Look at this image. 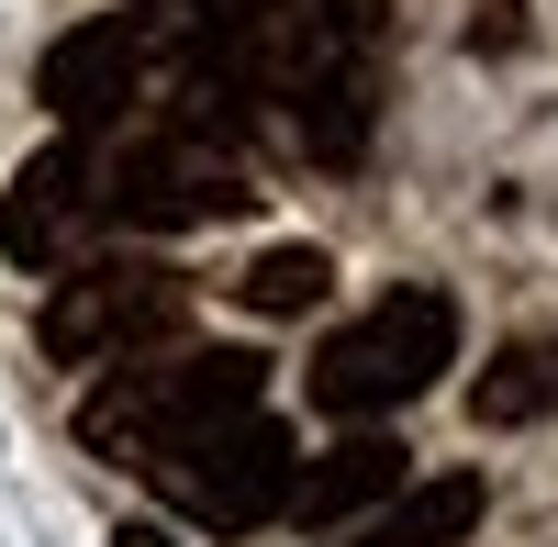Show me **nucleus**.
Wrapping results in <instances>:
<instances>
[{
    "label": "nucleus",
    "instance_id": "f257e3e1",
    "mask_svg": "<svg viewBox=\"0 0 558 547\" xmlns=\"http://www.w3.org/2000/svg\"><path fill=\"white\" fill-rule=\"evenodd\" d=\"M391 12L380 0H268V101L313 168H357L380 134Z\"/></svg>",
    "mask_w": 558,
    "mask_h": 547
},
{
    "label": "nucleus",
    "instance_id": "f03ea898",
    "mask_svg": "<svg viewBox=\"0 0 558 547\" xmlns=\"http://www.w3.org/2000/svg\"><path fill=\"white\" fill-rule=\"evenodd\" d=\"M257 402H268L257 347H191V357H157V369H112L78 402V447H101L123 470H157L168 447L213 436L223 414H257Z\"/></svg>",
    "mask_w": 558,
    "mask_h": 547
},
{
    "label": "nucleus",
    "instance_id": "7ed1b4c3",
    "mask_svg": "<svg viewBox=\"0 0 558 547\" xmlns=\"http://www.w3.org/2000/svg\"><path fill=\"white\" fill-rule=\"evenodd\" d=\"M447 369H458V302H447L436 280H402V291L368 302L357 325L324 336L313 402H324L336 425H380V414H402V402H425Z\"/></svg>",
    "mask_w": 558,
    "mask_h": 547
},
{
    "label": "nucleus",
    "instance_id": "20e7f679",
    "mask_svg": "<svg viewBox=\"0 0 558 547\" xmlns=\"http://www.w3.org/2000/svg\"><path fill=\"white\" fill-rule=\"evenodd\" d=\"M191 325V268L168 257H89L68 268L57 291L34 313V347L57 357V369H134L146 347H168Z\"/></svg>",
    "mask_w": 558,
    "mask_h": 547
},
{
    "label": "nucleus",
    "instance_id": "39448f33",
    "mask_svg": "<svg viewBox=\"0 0 558 547\" xmlns=\"http://www.w3.org/2000/svg\"><path fill=\"white\" fill-rule=\"evenodd\" d=\"M146 481H157L168 514H191V525H213V536H257V525L291 514V491H302V447H291V425L257 402V414H223L213 436L168 447Z\"/></svg>",
    "mask_w": 558,
    "mask_h": 547
},
{
    "label": "nucleus",
    "instance_id": "423d86ee",
    "mask_svg": "<svg viewBox=\"0 0 558 547\" xmlns=\"http://www.w3.org/2000/svg\"><path fill=\"white\" fill-rule=\"evenodd\" d=\"M101 235H112V146L101 134H57L45 157L12 168V191H0V257L12 268L68 280V268H89Z\"/></svg>",
    "mask_w": 558,
    "mask_h": 547
},
{
    "label": "nucleus",
    "instance_id": "0eeeda50",
    "mask_svg": "<svg viewBox=\"0 0 558 547\" xmlns=\"http://www.w3.org/2000/svg\"><path fill=\"white\" fill-rule=\"evenodd\" d=\"M246 202L257 191H246L235 146L202 123H146L112 146V223H134V235H191V223H223Z\"/></svg>",
    "mask_w": 558,
    "mask_h": 547
},
{
    "label": "nucleus",
    "instance_id": "6e6552de",
    "mask_svg": "<svg viewBox=\"0 0 558 547\" xmlns=\"http://www.w3.org/2000/svg\"><path fill=\"white\" fill-rule=\"evenodd\" d=\"M146 78H157V34H146V12H101V23H78V34L45 45L34 101L57 112L68 134H101V123H123L134 101H146Z\"/></svg>",
    "mask_w": 558,
    "mask_h": 547
},
{
    "label": "nucleus",
    "instance_id": "1a4fd4ad",
    "mask_svg": "<svg viewBox=\"0 0 558 547\" xmlns=\"http://www.w3.org/2000/svg\"><path fill=\"white\" fill-rule=\"evenodd\" d=\"M413 491V447L402 436H380V425H357V436H336L324 459L302 470V491H291V525H368V514H391Z\"/></svg>",
    "mask_w": 558,
    "mask_h": 547
},
{
    "label": "nucleus",
    "instance_id": "9d476101",
    "mask_svg": "<svg viewBox=\"0 0 558 547\" xmlns=\"http://www.w3.org/2000/svg\"><path fill=\"white\" fill-rule=\"evenodd\" d=\"M481 503H492V491H481V470H436V481H413L391 514H368L347 547H458V536L481 525Z\"/></svg>",
    "mask_w": 558,
    "mask_h": 547
},
{
    "label": "nucleus",
    "instance_id": "9b49d317",
    "mask_svg": "<svg viewBox=\"0 0 558 547\" xmlns=\"http://www.w3.org/2000/svg\"><path fill=\"white\" fill-rule=\"evenodd\" d=\"M547 414H558V336H514V347H492V369L470 380V425L514 436V425H547Z\"/></svg>",
    "mask_w": 558,
    "mask_h": 547
},
{
    "label": "nucleus",
    "instance_id": "f8f14e48",
    "mask_svg": "<svg viewBox=\"0 0 558 547\" xmlns=\"http://www.w3.org/2000/svg\"><path fill=\"white\" fill-rule=\"evenodd\" d=\"M235 291H246V313H268V325H279V313H313L324 291H336V257H324V246H268Z\"/></svg>",
    "mask_w": 558,
    "mask_h": 547
},
{
    "label": "nucleus",
    "instance_id": "ddd939ff",
    "mask_svg": "<svg viewBox=\"0 0 558 547\" xmlns=\"http://www.w3.org/2000/svg\"><path fill=\"white\" fill-rule=\"evenodd\" d=\"M112 547H168V536H157V525H123V536H112Z\"/></svg>",
    "mask_w": 558,
    "mask_h": 547
}]
</instances>
